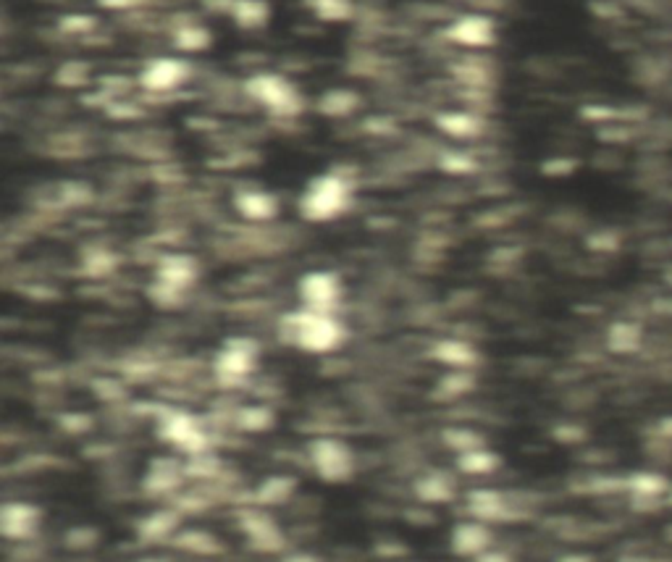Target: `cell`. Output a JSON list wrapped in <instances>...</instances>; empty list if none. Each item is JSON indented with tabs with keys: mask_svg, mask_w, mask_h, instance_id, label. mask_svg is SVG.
Masks as SVG:
<instances>
[{
	"mask_svg": "<svg viewBox=\"0 0 672 562\" xmlns=\"http://www.w3.org/2000/svg\"><path fill=\"white\" fill-rule=\"evenodd\" d=\"M244 93L250 95V100H255L258 105H263L268 113H274L279 119H291L305 111L302 93L289 82L287 77L274 74V71H260V74L250 77L244 85Z\"/></svg>",
	"mask_w": 672,
	"mask_h": 562,
	"instance_id": "cell-3",
	"label": "cell"
},
{
	"mask_svg": "<svg viewBox=\"0 0 672 562\" xmlns=\"http://www.w3.org/2000/svg\"><path fill=\"white\" fill-rule=\"evenodd\" d=\"M294 489H297V481H294V478H289V475H271V478H266V481L255 489L252 500H255L258 505H263V508H276V505L289 502V497L294 494Z\"/></svg>",
	"mask_w": 672,
	"mask_h": 562,
	"instance_id": "cell-22",
	"label": "cell"
},
{
	"mask_svg": "<svg viewBox=\"0 0 672 562\" xmlns=\"http://www.w3.org/2000/svg\"><path fill=\"white\" fill-rule=\"evenodd\" d=\"M357 108H360V95L349 87H334V90L321 95V100H318V111L329 119H344V116L355 113Z\"/></svg>",
	"mask_w": 672,
	"mask_h": 562,
	"instance_id": "cell-23",
	"label": "cell"
},
{
	"mask_svg": "<svg viewBox=\"0 0 672 562\" xmlns=\"http://www.w3.org/2000/svg\"><path fill=\"white\" fill-rule=\"evenodd\" d=\"M499 458L496 452L486 450V447H476V450H468V452H460L457 455V468L468 475H488L494 470L499 468Z\"/></svg>",
	"mask_w": 672,
	"mask_h": 562,
	"instance_id": "cell-27",
	"label": "cell"
},
{
	"mask_svg": "<svg viewBox=\"0 0 672 562\" xmlns=\"http://www.w3.org/2000/svg\"><path fill=\"white\" fill-rule=\"evenodd\" d=\"M221 13H226L240 29H260L271 19V5L266 0H224Z\"/></svg>",
	"mask_w": 672,
	"mask_h": 562,
	"instance_id": "cell-16",
	"label": "cell"
},
{
	"mask_svg": "<svg viewBox=\"0 0 672 562\" xmlns=\"http://www.w3.org/2000/svg\"><path fill=\"white\" fill-rule=\"evenodd\" d=\"M299 300L302 308L310 310H324V313H334L336 305L341 302L344 286L341 279L332 271H310L299 279Z\"/></svg>",
	"mask_w": 672,
	"mask_h": 562,
	"instance_id": "cell-8",
	"label": "cell"
},
{
	"mask_svg": "<svg viewBox=\"0 0 672 562\" xmlns=\"http://www.w3.org/2000/svg\"><path fill=\"white\" fill-rule=\"evenodd\" d=\"M100 5H105V8H127V5H132V0H97Z\"/></svg>",
	"mask_w": 672,
	"mask_h": 562,
	"instance_id": "cell-41",
	"label": "cell"
},
{
	"mask_svg": "<svg viewBox=\"0 0 672 562\" xmlns=\"http://www.w3.org/2000/svg\"><path fill=\"white\" fill-rule=\"evenodd\" d=\"M476 386V376L468 368H452L449 374H444L438 378L436 389H438V397L444 400H455V397H463L468 392H473Z\"/></svg>",
	"mask_w": 672,
	"mask_h": 562,
	"instance_id": "cell-29",
	"label": "cell"
},
{
	"mask_svg": "<svg viewBox=\"0 0 672 562\" xmlns=\"http://www.w3.org/2000/svg\"><path fill=\"white\" fill-rule=\"evenodd\" d=\"M476 562H515L510 555H504V552H496V550H486L480 558H476Z\"/></svg>",
	"mask_w": 672,
	"mask_h": 562,
	"instance_id": "cell-40",
	"label": "cell"
},
{
	"mask_svg": "<svg viewBox=\"0 0 672 562\" xmlns=\"http://www.w3.org/2000/svg\"><path fill=\"white\" fill-rule=\"evenodd\" d=\"M58 29L63 35H71V37H85V35L95 32L97 19L90 16V13H69V16H61Z\"/></svg>",
	"mask_w": 672,
	"mask_h": 562,
	"instance_id": "cell-33",
	"label": "cell"
},
{
	"mask_svg": "<svg viewBox=\"0 0 672 562\" xmlns=\"http://www.w3.org/2000/svg\"><path fill=\"white\" fill-rule=\"evenodd\" d=\"M355 197V185L344 174H321L316 177L299 197V213L307 221L326 224L344 216L352 205Z\"/></svg>",
	"mask_w": 672,
	"mask_h": 562,
	"instance_id": "cell-2",
	"label": "cell"
},
{
	"mask_svg": "<svg viewBox=\"0 0 672 562\" xmlns=\"http://www.w3.org/2000/svg\"><path fill=\"white\" fill-rule=\"evenodd\" d=\"M124 374L129 376L132 381H144V378H152V376L158 374V368L150 360H132V363H127Z\"/></svg>",
	"mask_w": 672,
	"mask_h": 562,
	"instance_id": "cell-39",
	"label": "cell"
},
{
	"mask_svg": "<svg viewBox=\"0 0 672 562\" xmlns=\"http://www.w3.org/2000/svg\"><path fill=\"white\" fill-rule=\"evenodd\" d=\"M93 392H95V397L105 400V402H116V400L127 397L124 386L116 384V381H111V378H97V381H93Z\"/></svg>",
	"mask_w": 672,
	"mask_h": 562,
	"instance_id": "cell-38",
	"label": "cell"
},
{
	"mask_svg": "<svg viewBox=\"0 0 672 562\" xmlns=\"http://www.w3.org/2000/svg\"><path fill=\"white\" fill-rule=\"evenodd\" d=\"M171 40H174V45L179 47L182 53H200V50L210 47L213 32L205 24H200V21H184V24H179L171 32Z\"/></svg>",
	"mask_w": 672,
	"mask_h": 562,
	"instance_id": "cell-24",
	"label": "cell"
},
{
	"mask_svg": "<svg viewBox=\"0 0 672 562\" xmlns=\"http://www.w3.org/2000/svg\"><path fill=\"white\" fill-rule=\"evenodd\" d=\"M415 497L426 505H447L457 497L455 478L441 470L426 473L415 481Z\"/></svg>",
	"mask_w": 672,
	"mask_h": 562,
	"instance_id": "cell-18",
	"label": "cell"
},
{
	"mask_svg": "<svg viewBox=\"0 0 672 562\" xmlns=\"http://www.w3.org/2000/svg\"><path fill=\"white\" fill-rule=\"evenodd\" d=\"M279 328L289 344L299 347L302 352H313V355L334 352L347 339V328L334 313L310 310V308H299L294 313H287Z\"/></svg>",
	"mask_w": 672,
	"mask_h": 562,
	"instance_id": "cell-1",
	"label": "cell"
},
{
	"mask_svg": "<svg viewBox=\"0 0 672 562\" xmlns=\"http://www.w3.org/2000/svg\"><path fill=\"white\" fill-rule=\"evenodd\" d=\"M438 166H441L444 171H449V174H473V171L479 169V163L473 161V155H468V153H463V150H449V153H444L441 161H438Z\"/></svg>",
	"mask_w": 672,
	"mask_h": 562,
	"instance_id": "cell-35",
	"label": "cell"
},
{
	"mask_svg": "<svg viewBox=\"0 0 672 562\" xmlns=\"http://www.w3.org/2000/svg\"><path fill=\"white\" fill-rule=\"evenodd\" d=\"M184 478H187V470H184V466H179V460H174V458H155L150 463V470L144 475L143 486L150 497H163V494L176 492Z\"/></svg>",
	"mask_w": 672,
	"mask_h": 562,
	"instance_id": "cell-14",
	"label": "cell"
},
{
	"mask_svg": "<svg viewBox=\"0 0 672 562\" xmlns=\"http://www.w3.org/2000/svg\"><path fill=\"white\" fill-rule=\"evenodd\" d=\"M662 492H665V481L660 475L643 473V475L633 478V494H638V497H657Z\"/></svg>",
	"mask_w": 672,
	"mask_h": 562,
	"instance_id": "cell-36",
	"label": "cell"
},
{
	"mask_svg": "<svg viewBox=\"0 0 672 562\" xmlns=\"http://www.w3.org/2000/svg\"><path fill=\"white\" fill-rule=\"evenodd\" d=\"M140 562H166V560H158V558H147V560H140Z\"/></svg>",
	"mask_w": 672,
	"mask_h": 562,
	"instance_id": "cell-43",
	"label": "cell"
},
{
	"mask_svg": "<svg viewBox=\"0 0 672 562\" xmlns=\"http://www.w3.org/2000/svg\"><path fill=\"white\" fill-rule=\"evenodd\" d=\"M436 127L455 140H476L483 132V121L471 111H444L436 116Z\"/></svg>",
	"mask_w": 672,
	"mask_h": 562,
	"instance_id": "cell-20",
	"label": "cell"
},
{
	"mask_svg": "<svg viewBox=\"0 0 672 562\" xmlns=\"http://www.w3.org/2000/svg\"><path fill=\"white\" fill-rule=\"evenodd\" d=\"M242 533L250 539V544L260 552H282L287 539L274 523V517L260 513V510H244L240 513Z\"/></svg>",
	"mask_w": 672,
	"mask_h": 562,
	"instance_id": "cell-11",
	"label": "cell"
},
{
	"mask_svg": "<svg viewBox=\"0 0 672 562\" xmlns=\"http://www.w3.org/2000/svg\"><path fill=\"white\" fill-rule=\"evenodd\" d=\"M643 342V331L638 324H630V321H618L612 324L610 334H607V344L612 352H620V355H627V352H635Z\"/></svg>",
	"mask_w": 672,
	"mask_h": 562,
	"instance_id": "cell-26",
	"label": "cell"
},
{
	"mask_svg": "<svg viewBox=\"0 0 672 562\" xmlns=\"http://www.w3.org/2000/svg\"><path fill=\"white\" fill-rule=\"evenodd\" d=\"M255 363H258V344L247 336H234L218 352L213 371L224 386H234L255 371Z\"/></svg>",
	"mask_w": 672,
	"mask_h": 562,
	"instance_id": "cell-7",
	"label": "cell"
},
{
	"mask_svg": "<svg viewBox=\"0 0 672 562\" xmlns=\"http://www.w3.org/2000/svg\"><path fill=\"white\" fill-rule=\"evenodd\" d=\"M155 418H158V436L174 450L184 455L210 452V436L194 416L184 410H174V408H160Z\"/></svg>",
	"mask_w": 672,
	"mask_h": 562,
	"instance_id": "cell-4",
	"label": "cell"
},
{
	"mask_svg": "<svg viewBox=\"0 0 672 562\" xmlns=\"http://www.w3.org/2000/svg\"><path fill=\"white\" fill-rule=\"evenodd\" d=\"M444 37L463 47H491L496 43V24L483 13H463L444 29Z\"/></svg>",
	"mask_w": 672,
	"mask_h": 562,
	"instance_id": "cell-9",
	"label": "cell"
},
{
	"mask_svg": "<svg viewBox=\"0 0 672 562\" xmlns=\"http://www.w3.org/2000/svg\"><path fill=\"white\" fill-rule=\"evenodd\" d=\"M431 358L441 366L449 368H468L473 371V366H479V352L471 342L465 339H441L431 347Z\"/></svg>",
	"mask_w": 672,
	"mask_h": 562,
	"instance_id": "cell-17",
	"label": "cell"
},
{
	"mask_svg": "<svg viewBox=\"0 0 672 562\" xmlns=\"http://www.w3.org/2000/svg\"><path fill=\"white\" fill-rule=\"evenodd\" d=\"M305 5L326 24H341L355 16V0H305Z\"/></svg>",
	"mask_w": 672,
	"mask_h": 562,
	"instance_id": "cell-25",
	"label": "cell"
},
{
	"mask_svg": "<svg viewBox=\"0 0 672 562\" xmlns=\"http://www.w3.org/2000/svg\"><path fill=\"white\" fill-rule=\"evenodd\" d=\"M85 79H87V69L77 61L63 63L58 71V82H63L66 87H79V85H85Z\"/></svg>",
	"mask_w": 672,
	"mask_h": 562,
	"instance_id": "cell-37",
	"label": "cell"
},
{
	"mask_svg": "<svg viewBox=\"0 0 672 562\" xmlns=\"http://www.w3.org/2000/svg\"><path fill=\"white\" fill-rule=\"evenodd\" d=\"M193 77L187 61L174 55H155L150 58L140 71V87L150 95H168L184 87Z\"/></svg>",
	"mask_w": 672,
	"mask_h": 562,
	"instance_id": "cell-6",
	"label": "cell"
},
{
	"mask_svg": "<svg viewBox=\"0 0 672 562\" xmlns=\"http://www.w3.org/2000/svg\"><path fill=\"white\" fill-rule=\"evenodd\" d=\"M197 279H200V266H197L193 255L168 252L155 266V281L163 284V286H171L176 292H187Z\"/></svg>",
	"mask_w": 672,
	"mask_h": 562,
	"instance_id": "cell-13",
	"label": "cell"
},
{
	"mask_svg": "<svg viewBox=\"0 0 672 562\" xmlns=\"http://www.w3.org/2000/svg\"><path fill=\"white\" fill-rule=\"evenodd\" d=\"M444 444L452 447L460 455V452L483 447V439H480L473 428H444Z\"/></svg>",
	"mask_w": 672,
	"mask_h": 562,
	"instance_id": "cell-31",
	"label": "cell"
},
{
	"mask_svg": "<svg viewBox=\"0 0 672 562\" xmlns=\"http://www.w3.org/2000/svg\"><path fill=\"white\" fill-rule=\"evenodd\" d=\"M97 541H100V531L93 528V525H74L66 531L63 536V544L74 552H85V550H93Z\"/></svg>",
	"mask_w": 672,
	"mask_h": 562,
	"instance_id": "cell-32",
	"label": "cell"
},
{
	"mask_svg": "<svg viewBox=\"0 0 672 562\" xmlns=\"http://www.w3.org/2000/svg\"><path fill=\"white\" fill-rule=\"evenodd\" d=\"M310 466L318 473V478L329 483H341L349 481L355 473V452L349 450L347 442L336 436H318L307 447Z\"/></svg>",
	"mask_w": 672,
	"mask_h": 562,
	"instance_id": "cell-5",
	"label": "cell"
},
{
	"mask_svg": "<svg viewBox=\"0 0 672 562\" xmlns=\"http://www.w3.org/2000/svg\"><path fill=\"white\" fill-rule=\"evenodd\" d=\"M43 510L32 502H5L0 508V533L8 541H27L40 531Z\"/></svg>",
	"mask_w": 672,
	"mask_h": 562,
	"instance_id": "cell-10",
	"label": "cell"
},
{
	"mask_svg": "<svg viewBox=\"0 0 672 562\" xmlns=\"http://www.w3.org/2000/svg\"><path fill=\"white\" fill-rule=\"evenodd\" d=\"M468 510L479 520H510V502L504 500V494L494 492V489H479L468 494Z\"/></svg>",
	"mask_w": 672,
	"mask_h": 562,
	"instance_id": "cell-19",
	"label": "cell"
},
{
	"mask_svg": "<svg viewBox=\"0 0 672 562\" xmlns=\"http://www.w3.org/2000/svg\"><path fill=\"white\" fill-rule=\"evenodd\" d=\"M182 517L176 510H158L137 523V536L143 541H166L179 531Z\"/></svg>",
	"mask_w": 672,
	"mask_h": 562,
	"instance_id": "cell-21",
	"label": "cell"
},
{
	"mask_svg": "<svg viewBox=\"0 0 672 562\" xmlns=\"http://www.w3.org/2000/svg\"><path fill=\"white\" fill-rule=\"evenodd\" d=\"M85 271L90 277H108L116 266H119V258L111 252V250H93L85 255Z\"/></svg>",
	"mask_w": 672,
	"mask_h": 562,
	"instance_id": "cell-34",
	"label": "cell"
},
{
	"mask_svg": "<svg viewBox=\"0 0 672 562\" xmlns=\"http://www.w3.org/2000/svg\"><path fill=\"white\" fill-rule=\"evenodd\" d=\"M449 544H452V552L457 558H480L486 550H491L494 544V533L491 528L486 525V520H463L452 528V536H449Z\"/></svg>",
	"mask_w": 672,
	"mask_h": 562,
	"instance_id": "cell-12",
	"label": "cell"
},
{
	"mask_svg": "<svg viewBox=\"0 0 672 562\" xmlns=\"http://www.w3.org/2000/svg\"><path fill=\"white\" fill-rule=\"evenodd\" d=\"M174 544H176L179 550H184V552L202 555V558L224 552V544H221L213 533H208V531H184V533L174 536Z\"/></svg>",
	"mask_w": 672,
	"mask_h": 562,
	"instance_id": "cell-28",
	"label": "cell"
},
{
	"mask_svg": "<svg viewBox=\"0 0 672 562\" xmlns=\"http://www.w3.org/2000/svg\"><path fill=\"white\" fill-rule=\"evenodd\" d=\"M234 208L247 221H271L279 216V197L266 189H240L234 194Z\"/></svg>",
	"mask_w": 672,
	"mask_h": 562,
	"instance_id": "cell-15",
	"label": "cell"
},
{
	"mask_svg": "<svg viewBox=\"0 0 672 562\" xmlns=\"http://www.w3.org/2000/svg\"><path fill=\"white\" fill-rule=\"evenodd\" d=\"M274 423V413L263 405H247L237 413V426L244 431H266Z\"/></svg>",
	"mask_w": 672,
	"mask_h": 562,
	"instance_id": "cell-30",
	"label": "cell"
},
{
	"mask_svg": "<svg viewBox=\"0 0 672 562\" xmlns=\"http://www.w3.org/2000/svg\"><path fill=\"white\" fill-rule=\"evenodd\" d=\"M284 562H321L318 558H313V555H291Z\"/></svg>",
	"mask_w": 672,
	"mask_h": 562,
	"instance_id": "cell-42",
	"label": "cell"
}]
</instances>
